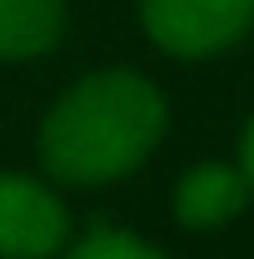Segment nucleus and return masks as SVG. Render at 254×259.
<instances>
[{
  "mask_svg": "<svg viewBox=\"0 0 254 259\" xmlns=\"http://www.w3.org/2000/svg\"><path fill=\"white\" fill-rule=\"evenodd\" d=\"M164 135V100L135 70H100L55 100L40 125V160L60 185H105L145 160Z\"/></svg>",
  "mask_w": 254,
  "mask_h": 259,
  "instance_id": "nucleus-1",
  "label": "nucleus"
},
{
  "mask_svg": "<svg viewBox=\"0 0 254 259\" xmlns=\"http://www.w3.org/2000/svg\"><path fill=\"white\" fill-rule=\"evenodd\" d=\"M140 20L164 55L199 60L244 40L254 25V0H140Z\"/></svg>",
  "mask_w": 254,
  "mask_h": 259,
  "instance_id": "nucleus-2",
  "label": "nucleus"
},
{
  "mask_svg": "<svg viewBox=\"0 0 254 259\" xmlns=\"http://www.w3.org/2000/svg\"><path fill=\"white\" fill-rule=\"evenodd\" d=\"M65 234L70 214L55 190L25 175H0V259H50L65 249Z\"/></svg>",
  "mask_w": 254,
  "mask_h": 259,
  "instance_id": "nucleus-3",
  "label": "nucleus"
},
{
  "mask_svg": "<svg viewBox=\"0 0 254 259\" xmlns=\"http://www.w3.org/2000/svg\"><path fill=\"white\" fill-rule=\"evenodd\" d=\"M249 180L234 164H194L175 185V220L185 229H220L249 204Z\"/></svg>",
  "mask_w": 254,
  "mask_h": 259,
  "instance_id": "nucleus-4",
  "label": "nucleus"
},
{
  "mask_svg": "<svg viewBox=\"0 0 254 259\" xmlns=\"http://www.w3.org/2000/svg\"><path fill=\"white\" fill-rule=\"evenodd\" d=\"M65 25V0H0V60L45 55Z\"/></svg>",
  "mask_w": 254,
  "mask_h": 259,
  "instance_id": "nucleus-5",
  "label": "nucleus"
},
{
  "mask_svg": "<svg viewBox=\"0 0 254 259\" xmlns=\"http://www.w3.org/2000/svg\"><path fill=\"white\" fill-rule=\"evenodd\" d=\"M65 259H164L155 244H145V239H135L125 229L115 225H95L80 244H70V254Z\"/></svg>",
  "mask_w": 254,
  "mask_h": 259,
  "instance_id": "nucleus-6",
  "label": "nucleus"
},
{
  "mask_svg": "<svg viewBox=\"0 0 254 259\" xmlns=\"http://www.w3.org/2000/svg\"><path fill=\"white\" fill-rule=\"evenodd\" d=\"M239 175L249 180V190H254V120L244 125V140H239Z\"/></svg>",
  "mask_w": 254,
  "mask_h": 259,
  "instance_id": "nucleus-7",
  "label": "nucleus"
}]
</instances>
